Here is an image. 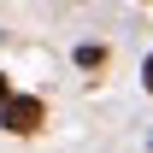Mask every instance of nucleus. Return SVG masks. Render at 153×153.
<instances>
[{
	"label": "nucleus",
	"instance_id": "f257e3e1",
	"mask_svg": "<svg viewBox=\"0 0 153 153\" xmlns=\"http://www.w3.org/2000/svg\"><path fill=\"white\" fill-rule=\"evenodd\" d=\"M0 118H6V130H12V135H30V130H41V100L18 94V100L0 106Z\"/></svg>",
	"mask_w": 153,
	"mask_h": 153
},
{
	"label": "nucleus",
	"instance_id": "f03ea898",
	"mask_svg": "<svg viewBox=\"0 0 153 153\" xmlns=\"http://www.w3.org/2000/svg\"><path fill=\"white\" fill-rule=\"evenodd\" d=\"M141 82H147V94H153V53H147V65H141Z\"/></svg>",
	"mask_w": 153,
	"mask_h": 153
},
{
	"label": "nucleus",
	"instance_id": "7ed1b4c3",
	"mask_svg": "<svg viewBox=\"0 0 153 153\" xmlns=\"http://www.w3.org/2000/svg\"><path fill=\"white\" fill-rule=\"evenodd\" d=\"M0 106H6V76H0Z\"/></svg>",
	"mask_w": 153,
	"mask_h": 153
}]
</instances>
